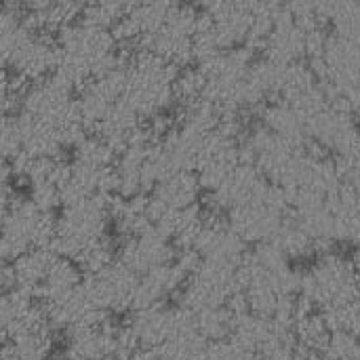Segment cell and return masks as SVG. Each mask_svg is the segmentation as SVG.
<instances>
[{"label":"cell","instance_id":"6da1fadb","mask_svg":"<svg viewBox=\"0 0 360 360\" xmlns=\"http://www.w3.org/2000/svg\"><path fill=\"white\" fill-rule=\"evenodd\" d=\"M127 51L112 27L78 17L57 32V63L53 76L76 93L91 80L122 65Z\"/></svg>","mask_w":360,"mask_h":360},{"label":"cell","instance_id":"7a4b0ae2","mask_svg":"<svg viewBox=\"0 0 360 360\" xmlns=\"http://www.w3.org/2000/svg\"><path fill=\"white\" fill-rule=\"evenodd\" d=\"M179 68L167 59L137 49L124 59V99L133 112L148 124L162 116L177 101L175 82Z\"/></svg>","mask_w":360,"mask_h":360},{"label":"cell","instance_id":"3957f363","mask_svg":"<svg viewBox=\"0 0 360 360\" xmlns=\"http://www.w3.org/2000/svg\"><path fill=\"white\" fill-rule=\"evenodd\" d=\"M114 198L95 196L80 202L65 205L57 215L51 249L61 257L78 262L84 251L108 240L105 234H108V226L112 224Z\"/></svg>","mask_w":360,"mask_h":360},{"label":"cell","instance_id":"277c9868","mask_svg":"<svg viewBox=\"0 0 360 360\" xmlns=\"http://www.w3.org/2000/svg\"><path fill=\"white\" fill-rule=\"evenodd\" d=\"M57 217L40 209L27 196H15L2 205V240L0 255L4 264L15 262L23 253L40 247H51Z\"/></svg>","mask_w":360,"mask_h":360},{"label":"cell","instance_id":"5b68a950","mask_svg":"<svg viewBox=\"0 0 360 360\" xmlns=\"http://www.w3.org/2000/svg\"><path fill=\"white\" fill-rule=\"evenodd\" d=\"M359 266L354 259L333 251L316 255V259L302 272V297L316 310L356 297Z\"/></svg>","mask_w":360,"mask_h":360},{"label":"cell","instance_id":"8992f818","mask_svg":"<svg viewBox=\"0 0 360 360\" xmlns=\"http://www.w3.org/2000/svg\"><path fill=\"white\" fill-rule=\"evenodd\" d=\"M291 207L283 188L270 184L259 196L253 200L232 209L226 219L230 228L249 245L255 247L259 243H268L274 238L283 221L289 217Z\"/></svg>","mask_w":360,"mask_h":360},{"label":"cell","instance_id":"52a82bcc","mask_svg":"<svg viewBox=\"0 0 360 360\" xmlns=\"http://www.w3.org/2000/svg\"><path fill=\"white\" fill-rule=\"evenodd\" d=\"M84 283L105 314L110 316L124 314V312L131 314L135 310L139 276L118 259L110 268L101 270L99 274L84 276Z\"/></svg>","mask_w":360,"mask_h":360},{"label":"cell","instance_id":"ba28073f","mask_svg":"<svg viewBox=\"0 0 360 360\" xmlns=\"http://www.w3.org/2000/svg\"><path fill=\"white\" fill-rule=\"evenodd\" d=\"M184 319V308L177 306H167V304H156V306H146L137 308L131 312L127 325L139 346L143 348H154L167 344L179 329V323Z\"/></svg>","mask_w":360,"mask_h":360},{"label":"cell","instance_id":"9c48e42d","mask_svg":"<svg viewBox=\"0 0 360 360\" xmlns=\"http://www.w3.org/2000/svg\"><path fill=\"white\" fill-rule=\"evenodd\" d=\"M175 257L177 247L154 228L135 236H127L118 251V262L133 270L137 276L165 264H171L175 262Z\"/></svg>","mask_w":360,"mask_h":360},{"label":"cell","instance_id":"30bf717a","mask_svg":"<svg viewBox=\"0 0 360 360\" xmlns=\"http://www.w3.org/2000/svg\"><path fill=\"white\" fill-rule=\"evenodd\" d=\"M202 194H205V188L196 171H175L167 175L150 192V200L154 209V226L162 213L184 211V209L200 205Z\"/></svg>","mask_w":360,"mask_h":360},{"label":"cell","instance_id":"8fae6325","mask_svg":"<svg viewBox=\"0 0 360 360\" xmlns=\"http://www.w3.org/2000/svg\"><path fill=\"white\" fill-rule=\"evenodd\" d=\"M327 215L331 245L354 247L360 240V198L346 184L327 198Z\"/></svg>","mask_w":360,"mask_h":360},{"label":"cell","instance_id":"7c38bea8","mask_svg":"<svg viewBox=\"0 0 360 360\" xmlns=\"http://www.w3.org/2000/svg\"><path fill=\"white\" fill-rule=\"evenodd\" d=\"M186 281H188V274L175 262L141 274L139 285H137V295H135V310L165 304L171 295L181 291Z\"/></svg>","mask_w":360,"mask_h":360},{"label":"cell","instance_id":"4fadbf2b","mask_svg":"<svg viewBox=\"0 0 360 360\" xmlns=\"http://www.w3.org/2000/svg\"><path fill=\"white\" fill-rule=\"evenodd\" d=\"M84 281V272L80 270V266L74 259L68 257H57L55 264L51 266L40 291H38V300L42 304H53L59 302L63 297H68L70 293H74Z\"/></svg>","mask_w":360,"mask_h":360},{"label":"cell","instance_id":"5bb4252c","mask_svg":"<svg viewBox=\"0 0 360 360\" xmlns=\"http://www.w3.org/2000/svg\"><path fill=\"white\" fill-rule=\"evenodd\" d=\"M272 243L285 253L289 262H304L310 259L312 255H319L316 240L312 234L304 228V224L289 213V217L283 221L278 232L274 234Z\"/></svg>","mask_w":360,"mask_h":360},{"label":"cell","instance_id":"9a60e30c","mask_svg":"<svg viewBox=\"0 0 360 360\" xmlns=\"http://www.w3.org/2000/svg\"><path fill=\"white\" fill-rule=\"evenodd\" d=\"M196 321L198 333L207 342H221L232 335L234 329V314L230 312L228 306H217V308H205L198 312H192Z\"/></svg>","mask_w":360,"mask_h":360},{"label":"cell","instance_id":"2e32d148","mask_svg":"<svg viewBox=\"0 0 360 360\" xmlns=\"http://www.w3.org/2000/svg\"><path fill=\"white\" fill-rule=\"evenodd\" d=\"M331 333L338 335H350L360 338V300L352 297L340 304H333L325 310H321Z\"/></svg>","mask_w":360,"mask_h":360},{"label":"cell","instance_id":"e0dca14e","mask_svg":"<svg viewBox=\"0 0 360 360\" xmlns=\"http://www.w3.org/2000/svg\"><path fill=\"white\" fill-rule=\"evenodd\" d=\"M352 259L356 262V266H360V240L352 247Z\"/></svg>","mask_w":360,"mask_h":360},{"label":"cell","instance_id":"ac0fdd59","mask_svg":"<svg viewBox=\"0 0 360 360\" xmlns=\"http://www.w3.org/2000/svg\"><path fill=\"white\" fill-rule=\"evenodd\" d=\"M352 114H354V120H356V124H359V129H360V101L356 103V105H354Z\"/></svg>","mask_w":360,"mask_h":360},{"label":"cell","instance_id":"d6986e66","mask_svg":"<svg viewBox=\"0 0 360 360\" xmlns=\"http://www.w3.org/2000/svg\"><path fill=\"white\" fill-rule=\"evenodd\" d=\"M356 297L360 300V266H359V276H356Z\"/></svg>","mask_w":360,"mask_h":360},{"label":"cell","instance_id":"ffe728a7","mask_svg":"<svg viewBox=\"0 0 360 360\" xmlns=\"http://www.w3.org/2000/svg\"><path fill=\"white\" fill-rule=\"evenodd\" d=\"M344 360H360V354H356V356H352V359H344Z\"/></svg>","mask_w":360,"mask_h":360}]
</instances>
